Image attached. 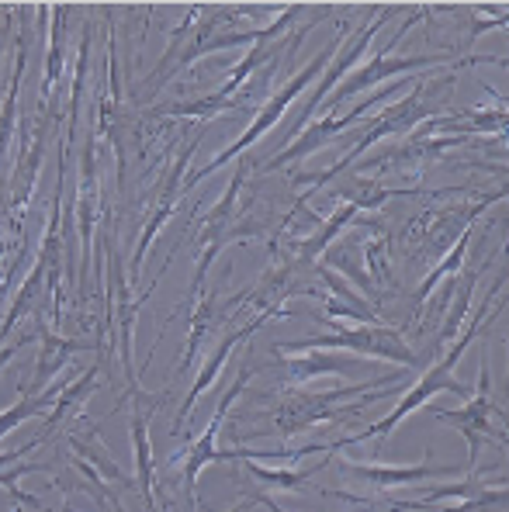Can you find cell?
<instances>
[{
  "label": "cell",
  "instance_id": "obj_14",
  "mask_svg": "<svg viewBox=\"0 0 509 512\" xmlns=\"http://www.w3.org/2000/svg\"><path fill=\"white\" fill-rule=\"evenodd\" d=\"M153 412V409H149ZM149 412H132V447H136V471H139V492L146 499L149 512H156V464L149 450Z\"/></svg>",
  "mask_w": 509,
  "mask_h": 512
},
{
  "label": "cell",
  "instance_id": "obj_6",
  "mask_svg": "<svg viewBox=\"0 0 509 512\" xmlns=\"http://www.w3.org/2000/svg\"><path fill=\"white\" fill-rule=\"evenodd\" d=\"M437 391H454V395H461V398H471V388L468 384H461L458 378H454V371L451 367H444L437 360V364L430 367V371L419 378L413 388L406 391V395L399 398V405L392 409V416H385L381 423H374L368 429H361V433H354V436H343V440H336V443H329V454H340L343 447H361V443H368V440H388V433H392L395 426L402 423V419L409 416V412H416L419 405H426L430 402Z\"/></svg>",
  "mask_w": 509,
  "mask_h": 512
},
{
  "label": "cell",
  "instance_id": "obj_19",
  "mask_svg": "<svg viewBox=\"0 0 509 512\" xmlns=\"http://www.w3.org/2000/svg\"><path fill=\"white\" fill-rule=\"evenodd\" d=\"M52 398H56V388H49V391H42V395H35V398H21L18 405H11V409H4L0 412V436H7L14 426H21L28 416H39V412H46L52 409Z\"/></svg>",
  "mask_w": 509,
  "mask_h": 512
},
{
  "label": "cell",
  "instance_id": "obj_11",
  "mask_svg": "<svg viewBox=\"0 0 509 512\" xmlns=\"http://www.w3.org/2000/svg\"><path fill=\"white\" fill-rule=\"evenodd\" d=\"M274 312H278V305L264 308V312H260L257 319H253V322H246V326H239L236 333H229L226 340H222L219 346H215V353H212V357L205 360V367H201V378L194 381V388H191V391H187V398H184L181 412H177V423H174V429H170V433H174V436H181V433H184V423H187V416H191V409H194V405H198V398L205 395L208 388H212V384H215V378H219V371H222V364H226V360H229L232 346H236V343H243V340H250V336L257 333V329L264 326V322L271 319Z\"/></svg>",
  "mask_w": 509,
  "mask_h": 512
},
{
  "label": "cell",
  "instance_id": "obj_9",
  "mask_svg": "<svg viewBox=\"0 0 509 512\" xmlns=\"http://www.w3.org/2000/svg\"><path fill=\"white\" fill-rule=\"evenodd\" d=\"M253 378V371H250V364L239 371V378L232 381V388L226 391V395L219 398V405H215V412H212V419H208V426H205V433L198 436V440L191 443V450H187V468H184V488H187V499L198 506V478H201V471L208 468V464H215V461H232V450H219L215 447V436H219V429L222 423H226V416H229V405L236 402L239 395H243V388L250 384Z\"/></svg>",
  "mask_w": 509,
  "mask_h": 512
},
{
  "label": "cell",
  "instance_id": "obj_7",
  "mask_svg": "<svg viewBox=\"0 0 509 512\" xmlns=\"http://www.w3.org/2000/svg\"><path fill=\"white\" fill-rule=\"evenodd\" d=\"M419 18H423V14H409L406 25H402L399 32H395V39L388 42V49H381L378 56L364 66V70H354L340 87H336V94L329 97V111L340 108V104H347L350 97H357L361 90H371L374 84H385L388 77H399V73H413V70H430V66H444L447 63V56H406V59H402V56H395V52H392L395 45L402 42V35H406Z\"/></svg>",
  "mask_w": 509,
  "mask_h": 512
},
{
  "label": "cell",
  "instance_id": "obj_16",
  "mask_svg": "<svg viewBox=\"0 0 509 512\" xmlns=\"http://www.w3.org/2000/svg\"><path fill=\"white\" fill-rule=\"evenodd\" d=\"M236 461L246 464V471L253 474L257 481H264L267 488H281V492H298V488L305 485V481L312 478L316 471H323L329 464V457H323V461L316 464V468H305V471H288V468H267V464L260 461H250V457H236Z\"/></svg>",
  "mask_w": 509,
  "mask_h": 512
},
{
  "label": "cell",
  "instance_id": "obj_12",
  "mask_svg": "<svg viewBox=\"0 0 509 512\" xmlns=\"http://www.w3.org/2000/svg\"><path fill=\"white\" fill-rule=\"evenodd\" d=\"M336 464H340V471L368 481L378 492L419 485V481H433V478H454L458 474V468H437V464H416V468H385V464H354V461H336Z\"/></svg>",
  "mask_w": 509,
  "mask_h": 512
},
{
  "label": "cell",
  "instance_id": "obj_15",
  "mask_svg": "<svg viewBox=\"0 0 509 512\" xmlns=\"http://www.w3.org/2000/svg\"><path fill=\"white\" fill-rule=\"evenodd\" d=\"M471 236H475V225H464V229L458 232V243H454V250L447 253V260H440L437 267L430 270V277H426L423 284H419V295H416V305H413V319L419 312H423V305H426V298L433 295V291L440 288V281L444 277H451L454 270H461V260H464V250H468V243H471Z\"/></svg>",
  "mask_w": 509,
  "mask_h": 512
},
{
  "label": "cell",
  "instance_id": "obj_8",
  "mask_svg": "<svg viewBox=\"0 0 509 512\" xmlns=\"http://www.w3.org/2000/svg\"><path fill=\"white\" fill-rule=\"evenodd\" d=\"M413 80H392L388 87H381V90H374L371 97H364L357 108H350L347 115L343 118H333V115H326L323 122L319 125H309L305 128L302 135H298L295 142H291L284 153H278V156H271V160L264 163V173H271V170H281V167H288V163H295V160H305V156H312V153H319V149L326 146L333 135H340V132H347L350 125L354 122H361V118H368L374 108H378L381 101H388V97H395V94H402Z\"/></svg>",
  "mask_w": 509,
  "mask_h": 512
},
{
  "label": "cell",
  "instance_id": "obj_3",
  "mask_svg": "<svg viewBox=\"0 0 509 512\" xmlns=\"http://www.w3.org/2000/svg\"><path fill=\"white\" fill-rule=\"evenodd\" d=\"M298 350H347V353H361V357H374V360H392V364H399V367L419 364L413 346L402 340L399 329H388V326L336 329V333L309 336V340H298V343H278V353H298Z\"/></svg>",
  "mask_w": 509,
  "mask_h": 512
},
{
  "label": "cell",
  "instance_id": "obj_5",
  "mask_svg": "<svg viewBox=\"0 0 509 512\" xmlns=\"http://www.w3.org/2000/svg\"><path fill=\"white\" fill-rule=\"evenodd\" d=\"M433 115V104H430V87L426 84H416L413 87V94L409 97H399V101L392 104V108H385L378 118H368V132H364V139H357L354 142V149H350L347 156H343L340 163H336L333 170H326V173H298L295 177V184H302V180H312L316 187H323L326 180H333V177H340L343 170L350 167V163L357 160V156H364L368 149L374 146L378 139H385V135H395V132H406L409 125H416V122H423V118H430Z\"/></svg>",
  "mask_w": 509,
  "mask_h": 512
},
{
  "label": "cell",
  "instance_id": "obj_13",
  "mask_svg": "<svg viewBox=\"0 0 509 512\" xmlns=\"http://www.w3.org/2000/svg\"><path fill=\"white\" fill-rule=\"evenodd\" d=\"M278 357L288 364L291 384L323 378V374H347V371H354V364H357L350 353L347 357H336V353H326V350H298V353H278Z\"/></svg>",
  "mask_w": 509,
  "mask_h": 512
},
{
  "label": "cell",
  "instance_id": "obj_4",
  "mask_svg": "<svg viewBox=\"0 0 509 512\" xmlns=\"http://www.w3.org/2000/svg\"><path fill=\"white\" fill-rule=\"evenodd\" d=\"M492 378H489V360L482 357V374H478V391L475 398H468L464 409H433V419L437 423H451L461 429V436L468 440V471H478V450L482 443H496V447H506V433L496 429L492 423H506V412L499 409L489 398Z\"/></svg>",
  "mask_w": 509,
  "mask_h": 512
},
{
  "label": "cell",
  "instance_id": "obj_21",
  "mask_svg": "<svg viewBox=\"0 0 509 512\" xmlns=\"http://www.w3.org/2000/svg\"><path fill=\"white\" fill-rule=\"evenodd\" d=\"M257 502H260V506H267V509H271V512H288V509H281V506H278V502H274V499H267L264 492H257Z\"/></svg>",
  "mask_w": 509,
  "mask_h": 512
},
{
  "label": "cell",
  "instance_id": "obj_17",
  "mask_svg": "<svg viewBox=\"0 0 509 512\" xmlns=\"http://www.w3.org/2000/svg\"><path fill=\"white\" fill-rule=\"evenodd\" d=\"M42 343H46V346H42L39 367H35V374H39V378H35V388H42V384H46L52 374L63 371V364L73 357V353L84 350L80 343H66V340H59V336H52V333L42 336Z\"/></svg>",
  "mask_w": 509,
  "mask_h": 512
},
{
  "label": "cell",
  "instance_id": "obj_22",
  "mask_svg": "<svg viewBox=\"0 0 509 512\" xmlns=\"http://www.w3.org/2000/svg\"><path fill=\"white\" fill-rule=\"evenodd\" d=\"M14 353H18V346H7V350H0V371H4V364L14 357Z\"/></svg>",
  "mask_w": 509,
  "mask_h": 512
},
{
  "label": "cell",
  "instance_id": "obj_10",
  "mask_svg": "<svg viewBox=\"0 0 509 512\" xmlns=\"http://www.w3.org/2000/svg\"><path fill=\"white\" fill-rule=\"evenodd\" d=\"M388 18H392V7H381V11L374 14V18L368 21V25H364L361 32L354 35V39H350L347 45H343L340 52H336V59H333V63H329L326 70H323V80H319V87L312 90L309 104H305V108H302V115L295 118V132H298V135H302L305 128H309L312 115H316V111H319V108H323V104H326L329 90H333L336 84H340L343 77H347L350 70H354L357 63H361V56H364V52H368L371 39H374V35H378V28L385 25Z\"/></svg>",
  "mask_w": 509,
  "mask_h": 512
},
{
  "label": "cell",
  "instance_id": "obj_2",
  "mask_svg": "<svg viewBox=\"0 0 509 512\" xmlns=\"http://www.w3.org/2000/svg\"><path fill=\"white\" fill-rule=\"evenodd\" d=\"M336 52H340V39H333V42H329V45H326V49H323V52H319V56H316V59H312V63H309V66H305V70H298V73H295V77H291V80H288V84H284V87L278 90V94H274V97H267V104H264V108H260V115H257V118H253V125H250V128H246V132H243V135H239V139H236V142H232V146L226 149V153H222V156H215V160H212V163H208V167H205V170L191 173V177H187V180H184V184H198V180H205V177H208V173H215V170H219V167H222V163L236 160V156H239V153H243V149H250V146H253V142H257V139H260V135H267V132H271V128H274V125H278V122H281V115H284V111H288V104H291V101H295V97H298V94H302V90H305V87H309V84H312V80H319V77H323V70H326V66H329V63H333V56H336Z\"/></svg>",
  "mask_w": 509,
  "mask_h": 512
},
{
  "label": "cell",
  "instance_id": "obj_18",
  "mask_svg": "<svg viewBox=\"0 0 509 512\" xmlns=\"http://www.w3.org/2000/svg\"><path fill=\"white\" fill-rule=\"evenodd\" d=\"M482 267H485V263H482ZM482 267H475V270H468V274H464V281H461V288H458V298H454L451 315H447L444 329H440V346L451 343L454 336H458V329L464 326V315H468V308H471V291H475V284H478V274H482Z\"/></svg>",
  "mask_w": 509,
  "mask_h": 512
},
{
  "label": "cell",
  "instance_id": "obj_23",
  "mask_svg": "<svg viewBox=\"0 0 509 512\" xmlns=\"http://www.w3.org/2000/svg\"><path fill=\"white\" fill-rule=\"evenodd\" d=\"M250 506H257V495H250V499H243V502H239L236 509H229V512H246V509H250Z\"/></svg>",
  "mask_w": 509,
  "mask_h": 512
},
{
  "label": "cell",
  "instance_id": "obj_20",
  "mask_svg": "<svg viewBox=\"0 0 509 512\" xmlns=\"http://www.w3.org/2000/svg\"><path fill=\"white\" fill-rule=\"evenodd\" d=\"M506 499H509V492H506L503 485H499V488H485L482 485L475 495H468V499H464L461 506L444 509V512H492V509H503Z\"/></svg>",
  "mask_w": 509,
  "mask_h": 512
},
{
  "label": "cell",
  "instance_id": "obj_1",
  "mask_svg": "<svg viewBox=\"0 0 509 512\" xmlns=\"http://www.w3.org/2000/svg\"><path fill=\"white\" fill-rule=\"evenodd\" d=\"M406 371L409 367H395V371L378 374V378H371V381L347 384V388L323 391V395L295 391V395H288V402L274 412V429H267V433H278L281 440H291V436L309 426H326V423H336V419L354 416V412L371 409L374 402H381L385 391H392L395 384L406 378Z\"/></svg>",
  "mask_w": 509,
  "mask_h": 512
}]
</instances>
